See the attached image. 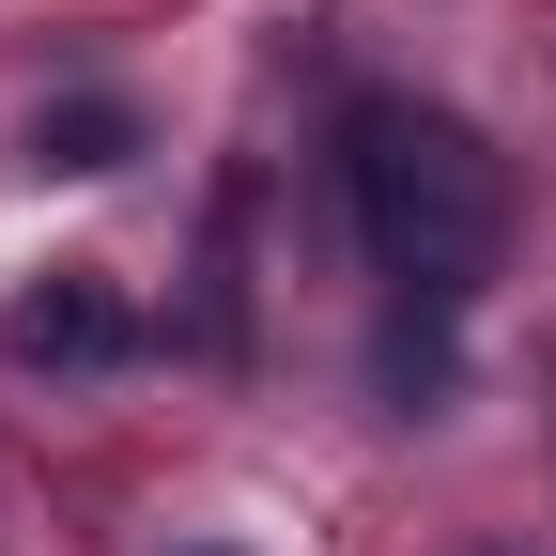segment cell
Listing matches in <instances>:
<instances>
[{
	"mask_svg": "<svg viewBox=\"0 0 556 556\" xmlns=\"http://www.w3.org/2000/svg\"><path fill=\"white\" fill-rule=\"evenodd\" d=\"M0 340H16L31 371H109V356H124V294L62 263V278H31V294H16V325H0Z\"/></svg>",
	"mask_w": 556,
	"mask_h": 556,
	"instance_id": "cell-2",
	"label": "cell"
},
{
	"mask_svg": "<svg viewBox=\"0 0 556 556\" xmlns=\"http://www.w3.org/2000/svg\"><path fill=\"white\" fill-rule=\"evenodd\" d=\"M340 170H356V232H371V263L402 278V294L464 309L479 278H495V248H510V170L479 155L448 109H402V93L356 109Z\"/></svg>",
	"mask_w": 556,
	"mask_h": 556,
	"instance_id": "cell-1",
	"label": "cell"
},
{
	"mask_svg": "<svg viewBox=\"0 0 556 556\" xmlns=\"http://www.w3.org/2000/svg\"><path fill=\"white\" fill-rule=\"evenodd\" d=\"M124 155H139V124H124L109 93H78V109L31 124V170H124Z\"/></svg>",
	"mask_w": 556,
	"mask_h": 556,
	"instance_id": "cell-3",
	"label": "cell"
}]
</instances>
